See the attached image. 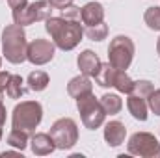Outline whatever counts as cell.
<instances>
[{
	"label": "cell",
	"mask_w": 160,
	"mask_h": 158,
	"mask_svg": "<svg viewBox=\"0 0 160 158\" xmlns=\"http://www.w3.org/2000/svg\"><path fill=\"white\" fill-rule=\"evenodd\" d=\"M48 2H50V6H52L54 9H63L65 6L73 4V0H48Z\"/></svg>",
	"instance_id": "28"
},
{
	"label": "cell",
	"mask_w": 160,
	"mask_h": 158,
	"mask_svg": "<svg viewBox=\"0 0 160 158\" xmlns=\"http://www.w3.org/2000/svg\"><path fill=\"white\" fill-rule=\"evenodd\" d=\"M157 52H158V56H160V37H158V41H157Z\"/></svg>",
	"instance_id": "31"
},
{
	"label": "cell",
	"mask_w": 160,
	"mask_h": 158,
	"mask_svg": "<svg viewBox=\"0 0 160 158\" xmlns=\"http://www.w3.org/2000/svg\"><path fill=\"white\" fill-rule=\"evenodd\" d=\"M116 75H118V69H116L110 62H108V63H101V69H99V73L95 75V82H97L101 87H114Z\"/></svg>",
	"instance_id": "16"
},
{
	"label": "cell",
	"mask_w": 160,
	"mask_h": 158,
	"mask_svg": "<svg viewBox=\"0 0 160 158\" xmlns=\"http://www.w3.org/2000/svg\"><path fill=\"white\" fill-rule=\"evenodd\" d=\"M2 126H4V125L0 123V140H2Z\"/></svg>",
	"instance_id": "32"
},
{
	"label": "cell",
	"mask_w": 160,
	"mask_h": 158,
	"mask_svg": "<svg viewBox=\"0 0 160 158\" xmlns=\"http://www.w3.org/2000/svg\"><path fill=\"white\" fill-rule=\"evenodd\" d=\"M91 91H93V84H91L89 77H86V75L75 77V78H71V82L67 84V93L73 99H78V97L86 95V93H91Z\"/></svg>",
	"instance_id": "14"
},
{
	"label": "cell",
	"mask_w": 160,
	"mask_h": 158,
	"mask_svg": "<svg viewBox=\"0 0 160 158\" xmlns=\"http://www.w3.org/2000/svg\"><path fill=\"white\" fill-rule=\"evenodd\" d=\"M80 19L86 26L91 24H99L104 21V7L99 2H88L82 9H80Z\"/></svg>",
	"instance_id": "11"
},
{
	"label": "cell",
	"mask_w": 160,
	"mask_h": 158,
	"mask_svg": "<svg viewBox=\"0 0 160 158\" xmlns=\"http://www.w3.org/2000/svg\"><path fill=\"white\" fill-rule=\"evenodd\" d=\"M48 86V75L45 71H32L28 75V87L32 91H43Z\"/></svg>",
	"instance_id": "19"
},
{
	"label": "cell",
	"mask_w": 160,
	"mask_h": 158,
	"mask_svg": "<svg viewBox=\"0 0 160 158\" xmlns=\"http://www.w3.org/2000/svg\"><path fill=\"white\" fill-rule=\"evenodd\" d=\"M134 50H136V47L128 36H116L108 47V62L118 71H125L132 63Z\"/></svg>",
	"instance_id": "5"
},
{
	"label": "cell",
	"mask_w": 160,
	"mask_h": 158,
	"mask_svg": "<svg viewBox=\"0 0 160 158\" xmlns=\"http://www.w3.org/2000/svg\"><path fill=\"white\" fill-rule=\"evenodd\" d=\"M9 73L8 71H0V95L6 91V87H8V80H9Z\"/></svg>",
	"instance_id": "27"
},
{
	"label": "cell",
	"mask_w": 160,
	"mask_h": 158,
	"mask_svg": "<svg viewBox=\"0 0 160 158\" xmlns=\"http://www.w3.org/2000/svg\"><path fill=\"white\" fill-rule=\"evenodd\" d=\"M62 17H63V19H69V21H77L80 17V7L73 6V4L65 6V7L62 9Z\"/></svg>",
	"instance_id": "26"
},
{
	"label": "cell",
	"mask_w": 160,
	"mask_h": 158,
	"mask_svg": "<svg viewBox=\"0 0 160 158\" xmlns=\"http://www.w3.org/2000/svg\"><path fill=\"white\" fill-rule=\"evenodd\" d=\"M0 69H2V58H0Z\"/></svg>",
	"instance_id": "33"
},
{
	"label": "cell",
	"mask_w": 160,
	"mask_h": 158,
	"mask_svg": "<svg viewBox=\"0 0 160 158\" xmlns=\"http://www.w3.org/2000/svg\"><path fill=\"white\" fill-rule=\"evenodd\" d=\"M26 34L22 26L19 24H9L2 32V54L9 63H22L26 60Z\"/></svg>",
	"instance_id": "2"
},
{
	"label": "cell",
	"mask_w": 160,
	"mask_h": 158,
	"mask_svg": "<svg viewBox=\"0 0 160 158\" xmlns=\"http://www.w3.org/2000/svg\"><path fill=\"white\" fill-rule=\"evenodd\" d=\"M147 99H149V108L153 110V114L160 116V89H153V93Z\"/></svg>",
	"instance_id": "25"
},
{
	"label": "cell",
	"mask_w": 160,
	"mask_h": 158,
	"mask_svg": "<svg viewBox=\"0 0 160 158\" xmlns=\"http://www.w3.org/2000/svg\"><path fill=\"white\" fill-rule=\"evenodd\" d=\"M127 106H128V112L134 119L147 121V102H145V99L136 97V95L130 93V97L127 99Z\"/></svg>",
	"instance_id": "15"
},
{
	"label": "cell",
	"mask_w": 160,
	"mask_h": 158,
	"mask_svg": "<svg viewBox=\"0 0 160 158\" xmlns=\"http://www.w3.org/2000/svg\"><path fill=\"white\" fill-rule=\"evenodd\" d=\"M45 30L50 34L54 45L62 50H73L84 36V28L78 21H69L63 17H48L45 21Z\"/></svg>",
	"instance_id": "1"
},
{
	"label": "cell",
	"mask_w": 160,
	"mask_h": 158,
	"mask_svg": "<svg viewBox=\"0 0 160 158\" xmlns=\"http://www.w3.org/2000/svg\"><path fill=\"white\" fill-rule=\"evenodd\" d=\"M50 136L56 143V149H71L78 141V126L75 119L71 117H62L58 119L50 126Z\"/></svg>",
	"instance_id": "6"
},
{
	"label": "cell",
	"mask_w": 160,
	"mask_h": 158,
	"mask_svg": "<svg viewBox=\"0 0 160 158\" xmlns=\"http://www.w3.org/2000/svg\"><path fill=\"white\" fill-rule=\"evenodd\" d=\"M128 153L142 158H160V141L151 132H136L130 136Z\"/></svg>",
	"instance_id": "8"
},
{
	"label": "cell",
	"mask_w": 160,
	"mask_h": 158,
	"mask_svg": "<svg viewBox=\"0 0 160 158\" xmlns=\"http://www.w3.org/2000/svg\"><path fill=\"white\" fill-rule=\"evenodd\" d=\"M84 34L88 36V39H91V41H102V39H106V36H108V26H106L104 21H102V22H99V24L86 26Z\"/></svg>",
	"instance_id": "21"
},
{
	"label": "cell",
	"mask_w": 160,
	"mask_h": 158,
	"mask_svg": "<svg viewBox=\"0 0 160 158\" xmlns=\"http://www.w3.org/2000/svg\"><path fill=\"white\" fill-rule=\"evenodd\" d=\"M77 63H78V69L82 75H86V77H95L97 73H99V69H101V60H99V56L93 52V50H84V52H80L78 58H77Z\"/></svg>",
	"instance_id": "10"
},
{
	"label": "cell",
	"mask_w": 160,
	"mask_h": 158,
	"mask_svg": "<svg viewBox=\"0 0 160 158\" xmlns=\"http://www.w3.org/2000/svg\"><path fill=\"white\" fill-rule=\"evenodd\" d=\"M153 84L149 82V80H138V82H134V87H132V95H136V97H142V99H147L151 93H153Z\"/></svg>",
	"instance_id": "24"
},
{
	"label": "cell",
	"mask_w": 160,
	"mask_h": 158,
	"mask_svg": "<svg viewBox=\"0 0 160 158\" xmlns=\"http://www.w3.org/2000/svg\"><path fill=\"white\" fill-rule=\"evenodd\" d=\"M114 87H116L119 93H130L132 87H134V80L130 78L125 71H118V75H116V82H114Z\"/></svg>",
	"instance_id": "22"
},
{
	"label": "cell",
	"mask_w": 160,
	"mask_h": 158,
	"mask_svg": "<svg viewBox=\"0 0 160 158\" xmlns=\"http://www.w3.org/2000/svg\"><path fill=\"white\" fill-rule=\"evenodd\" d=\"M43 119V106L38 101H24L13 108L11 114V125L19 130H34Z\"/></svg>",
	"instance_id": "3"
},
{
	"label": "cell",
	"mask_w": 160,
	"mask_h": 158,
	"mask_svg": "<svg viewBox=\"0 0 160 158\" xmlns=\"http://www.w3.org/2000/svg\"><path fill=\"white\" fill-rule=\"evenodd\" d=\"M99 102H101L104 114H108V116L119 114L121 108H123V101H121L119 95H116V93H106V95H102Z\"/></svg>",
	"instance_id": "17"
},
{
	"label": "cell",
	"mask_w": 160,
	"mask_h": 158,
	"mask_svg": "<svg viewBox=\"0 0 160 158\" xmlns=\"http://www.w3.org/2000/svg\"><path fill=\"white\" fill-rule=\"evenodd\" d=\"M24 80L21 78L19 75H11L9 80H8V87H6V93H8V97L9 99H21L22 95H24Z\"/></svg>",
	"instance_id": "18"
},
{
	"label": "cell",
	"mask_w": 160,
	"mask_h": 158,
	"mask_svg": "<svg viewBox=\"0 0 160 158\" xmlns=\"http://www.w3.org/2000/svg\"><path fill=\"white\" fill-rule=\"evenodd\" d=\"M48 17H52V6L48 0H38L13 11V21L19 26H28L38 21H47Z\"/></svg>",
	"instance_id": "7"
},
{
	"label": "cell",
	"mask_w": 160,
	"mask_h": 158,
	"mask_svg": "<svg viewBox=\"0 0 160 158\" xmlns=\"http://www.w3.org/2000/svg\"><path fill=\"white\" fill-rule=\"evenodd\" d=\"M125 136H127V128L121 121H110L106 126H104V140L110 147H118L125 141Z\"/></svg>",
	"instance_id": "12"
},
{
	"label": "cell",
	"mask_w": 160,
	"mask_h": 158,
	"mask_svg": "<svg viewBox=\"0 0 160 158\" xmlns=\"http://www.w3.org/2000/svg\"><path fill=\"white\" fill-rule=\"evenodd\" d=\"M32 153L38 155V156H45V155H50L54 149H56V143L52 140L50 134H45V132H38L32 136Z\"/></svg>",
	"instance_id": "13"
},
{
	"label": "cell",
	"mask_w": 160,
	"mask_h": 158,
	"mask_svg": "<svg viewBox=\"0 0 160 158\" xmlns=\"http://www.w3.org/2000/svg\"><path fill=\"white\" fill-rule=\"evenodd\" d=\"M8 4H9V7L15 11V9H21V7H24V6L28 4V0H8Z\"/></svg>",
	"instance_id": "29"
},
{
	"label": "cell",
	"mask_w": 160,
	"mask_h": 158,
	"mask_svg": "<svg viewBox=\"0 0 160 158\" xmlns=\"http://www.w3.org/2000/svg\"><path fill=\"white\" fill-rule=\"evenodd\" d=\"M54 52H56L54 43H50L48 39H34L26 48V60L34 65H45L52 62Z\"/></svg>",
	"instance_id": "9"
},
{
	"label": "cell",
	"mask_w": 160,
	"mask_h": 158,
	"mask_svg": "<svg viewBox=\"0 0 160 158\" xmlns=\"http://www.w3.org/2000/svg\"><path fill=\"white\" fill-rule=\"evenodd\" d=\"M77 108H78L82 123H84L86 128L95 130V128H99L104 123L106 114H104L101 102L97 101V97L93 95V91L91 93H86V95H82V97L77 99Z\"/></svg>",
	"instance_id": "4"
},
{
	"label": "cell",
	"mask_w": 160,
	"mask_h": 158,
	"mask_svg": "<svg viewBox=\"0 0 160 158\" xmlns=\"http://www.w3.org/2000/svg\"><path fill=\"white\" fill-rule=\"evenodd\" d=\"M143 21H145V24H147L151 30L160 32V6L149 7V9L145 11V15H143Z\"/></svg>",
	"instance_id": "23"
},
{
	"label": "cell",
	"mask_w": 160,
	"mask_h": 158,
	"mask_svg": "<svg viewBox=\"0 0 160 158\" xmlns=\"http://www.w3.org/2000/svg\"><path fill=\"white\" fill-rule=\"evenodd\" d=\"M0 123H2V125L6 123V106H4L2 99H0Z\"/></svg>",
	"instance_id": "30"
},
{
	"label": "cell",
	"mask_w": 160,
	"mask_h": 158,
	"mask_svg": "<svg viewBox=\"0 0 160 158\" xmlns=\"http://www.w3.org/2000/svg\"><path fill=\"white\" fill-rule=\"evenodd\" d=\"M8 143L19 151H24L26 145H28V132L26 130H19V128H13L8 136Z\"/></svg>",
	"instance_id": "20"
}]
</instances>
